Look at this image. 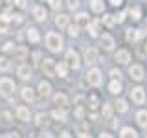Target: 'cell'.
Wrapping results in <instances>:
<instances>
[{"label": "cell", "mask_w": 147, "mask_h": 138, "mask_svg": "<svg viewBox=\"0 0 147 138\" xmlns=\"http://www.w3.org/2000/svg\"><path fill=\"white\" fill-rule=\"evenodd\" d=\"M119 138H138V135H136V131L132 127H123Z\"/></svg>", "instance_id": "21"}, {"label": "cell", "mask_w": 147, "mask_h": 138, "mask_svg": "<svg viewBox=\"0 0 147 138\" xmlns=\"http://www.w3.org/2000/svg\"><path fill=\"white\" fill-rule=\"evenodd\" d=\"M99 43H101V46H103L107 52H110V50L114 48V37H112V35H109V33H105V35H101Z\"/></svg>", "instance_id": "9"}, {"label": "cell", "mask_w": 147, "mask_h": 138, "mask_svg": "<svg viewBox=\"0 0 147 138\" xmlns=\"http://www.w3.org/2000/svg\"><path fill=\"white\" fill-rule=\"evenodd\" d=\"M55 24L59 28H66L68 26V15H57L55 17Z\"/></svg>", "instance_id": "26"}, {"label": "cell", "mask_w": 147, "mask_h": 138, "mask_svg": "<svg viewBox=\"0 0 147 138\" xmlns=\"http://www.w3.org/2000/svg\"><path fill=\"white\" fill-rule=\"evenodd\" d=\"M17 76L20 77V79H30L31 77V68L26 66V64H22V66L17 68Z\"/></svg>", "instance_id": "15"}, {"label": "cell", "mask_w": 147, "mask_h": 138, "mask_svg": "<svg viewBox=\"0 0 147 138\" xmlns=\"http://www.w3.org/2000/svg\"><path fill=\"white\" fill-rule=\"evenodd\" d=\"M90 109H96V107H98V105H99V99H98V96H92V98H90Z\"/></svg>", "instance_id": "38"}, {"label": "cell", "mask_w": 147, "mask_h": 138, "mask_svg": "<svg viewBox=\"0 0 147 138\" xmlns=\"http://www.w3.org/2000/svg\"><path fill=\"white\" fill-rule=\"evenodd\" d=\"M109 90L112 92V94H119V92H121V83H119V81H112L109 85Z\"/></svg>", "instance_id": "29"}, {"label": "cell", "mask_w": 147, "mask_h": 138, "mask_svg": "<svg viewBox=\"0 0 147 138\" xmlns=\"http://www.w3.org/2000/svg\"><path fill=\"white\" fill-rule=\"evenodd\" d=\"M136 122L140 127H147V110H138L136 112Z\"/></svg>", "instance_id": "19"}, {"label": "cell", "mask_w": 147, "mask_h": 138, "mask_svg": "<svg viewBox=\"0 0 147 138\" xmlns=\"http://www.w3.org/2000/svg\"><path fill=\"white\" fill-rule=\"evenodd\" d=\"M46 46H48L50 52H61L63 50V37L55 31H50L46 35Z\"/></svg>", "instance_id": "1"}, {"label": "cell", "mask_w": 147, "mask_h": 138, "mask_svg": "<svg viewBox=\"0 0 147 138\" xmlns=\"http://www.w3.org/2000/svg\"><path fill=\"white\" fill-rule=\"evenodd\" d=\"M13 92H15V83L9 79V77H2L0 79V94L4 98H11Z\"/></svg>", "instance_id": "2"}, {"label": "cell", "mask_w": 147, "mask_h": 138, "mask_svg": "<svg viewBox=\"0 0 147 138\" xmlns=\"http://www.w3.org/2000/svg\"><path fill=\"white\" fill-rule=\"evenodd\" d=\"M11 68V63H9V59L7 57H0V70L2 72H6Z\"/></svg>", "instance_id": "32"}, {"label": "cell", "mask_w": 147, "mask_h": 138, "mask_svg": "<svg viewBox=\"0 0 147 138\" xmlns=\"http://www.w3.org/2000/svg\"><path fill=\"white\" fill-rule=\"evenodd\" d=\"M116 109H118V112H127V109H129L127 101L125 99H118L116 101Z\"/></svg>", "instance_id": "30"}, {"label": "cell", "mask_w": 147, "mask_h": 138, "mask_svg": "<svg viewBox=\"0 0 147 138\" xmlns=\"http://www.w3.org/2000/svg\"><path fill=\"white\" fill-rule=\"evenodd\" d=\"M79 6V0H68V7L74 9V7H77Z\"/></svg>", "instance_id": "42"}, {"label": "cell", "mask_w": 147, "mask_h": 138, "mask_svg": "<svg viewBox=\"0 0 147 138\" xmlns=\"http://www.w3.org/2000/svg\"><path fill=\"white\" fill-rule=\"evenodd\" d=\"M39 138H53V135H52L50 131H42V133L39 135Z\"/></svg>", "instance_id": "43"}, {"label": "cell", "mask_w": 147, "mask_h": 138, "mask_svg": "<svg viewBox=\"0 0 147 138\" xmlns=\"http://www.w3.org/2000/svg\"><path fill=\"white\" fill-rule=\"evenodd\" d=\"M9 31V17L0 15V33H7Z\"/></svg>", "instance_id": "22"}, {"label": "cell", "mask_w": 147, "mask_h": 138, "mask_svg": "<svg viewBox=\"0 0 147 138\" xmlns=\"http://www.w3.org/2000/svg\"><path fill=\"white\" fill-rule=\"evenodd\" d=\"M2 50H4V52H11V50H13V43H11V41H7V43H4Z\"/></svg>", "instance_id": "39"}, {"label": "cell", "mask_w": 147, "mask_h": 138, "mask_svg": "<svg viewBox=\"0 0 147 138\" xmlns=\"http://www.w3.org/2000/svg\"><path fill=\"white\" fill-rule=\"evenodd\" d=\"M138 37H140V31H138V30H132V28H131V30H127V39L129 41H136Z\"/></svg>", "instance_id": "33"}, {"label": "cell", "mask_w": 147, "mask_h": 138, "mask_svg": "<svg viewBox=\"0 0 147 138\" xmlns=\"http://www.w3.org/2000/svg\"><path fill=\"white\" fill-rule=\"evenodd\" d=\"M13 57H15L17 61H24V59L28 57V50L24 48V46H17V48L13 50Z\"/></svg>", "instance_id": "14"}, {"label": "cell", "mask_w": 147, "mask_h": 138, "mask_svg": "<svg viewBox=\"0 0 147 138\" xmlns=\"http://www.w3.org/2000/svg\"><path fill=\"white\" fill-rule=\"evenodd\" d=\"M116 61L119 64H127L129 61H131V53H129L127 50H118L116 52Z\"/></svg>", "instance_id": "11"}, {"label": "cell", "mask_w": 147, "mask_h": 138, "mask_svg": "<svg viewBox=\"0 0 147 138\" xmlns=\"http://www.w3.org/2000/svg\"><path fill=\"white\" fill-rule=\"evenodd\" d=\"M7 2H9V4H15V2H17V0H7Z\"/></svg>", "instance_id": "52"}, {"label": "cell", "mask_w": 147, "mask_h": 138, "mask_svg": "<svg viewBox=\"0 0 147 138\" xmlns=\"http://www.w3.org/2000/svg\"><path fill=\"white\" fill-rule=\"evenodd\" d=\"M76 20H77V28H88V24H90V18L86 13H77Z\"/></svg>", "instance_id": "13"}, {"label": "cell", "mask_w": 147, "mask_h": 138, "mask_svg": "<svg viewBox=\"0 0 147 138\" xmlns=\"http://www.w3.org/2000/svg\"><path fill=\"white\" fill-rule=\"evenodd\" d=\"M79 138H90V135L86 133V135H79Z\"/></svg>", "instance_id": "51"}, {"label": "cell", "mask_w": 147, "mask_h": 138, "mask_svg": "<svg viewBox=\"0 0 147 138\" xmlns=\"http://www.w3.org/2000/svg\"><path fill=\"white\" fill-rule=\"evenodd\" d=\"M110 76H112L114 79H119V76H121V74H119V70H110Z\"/></svg>", "instance_id": "46"}, {"label": "cell", "mask_w": 147, "mask_h": 138, "mask_svg": "<svg viewBox=\"0 0 147 138\" xmlns=\"http://www.w3.org/2000/svg\"><path fill=\"white\" fill-rule=\"evenodd\" d=\"M110 4H112L114 7H118V6H121V4H123V0H110Z\"/></svg>", "instance_id": "47"}, {"label": "cell", "mask_w": 147, "mask_h": 138, "mask_svg": "<svg viewBox=\"0 0 147 138\" xmlns=\"http://www.w3.org/2000/svg\"><path fill=\"white\" fill-rule=\"evenodd\" d=\"M125 17H127V13L125 11H121V13H118L116 17H114V22H118V24H121L123 20H125Z\"/></svg>", "instance_id": "36"}, {"label": "cell", "mask_w": 147, "mask_h": 138, "mask_svg": "<svg viewBox=\"0 0 147 138\" xmlns=\"http://www.w3.org/2000/svg\"><path fill=\"white\" fill-rule=\"evenodd\" d=\"M145 138H147V136H145Z\"/></svg>", "instance_id": "54"}, {"label": "cell", "mask_w": 147, "mask_h": 138, "mask_svg": "<svg viewBox=\"0 0 147 138\" xmlns=\"http://www.w3.org/2000/svg\"><path fill=\"white\" fill-rule=\"evenodd\" d=\"M17 118L20 122H30V110L26 107H17Z\"/></svg>", "instance_id": "18"}, {"label": "cell", "mask_w": 147, "mask_h": 138, "mask_svg": "<svg viewBox=\"0 0 147 138\" xmlns=\"http://www.w3.org/2000/svg\"><path fill=\"white\" fill-rule=\"evenodd\" d=\"M101 116H103L105 120H110V118H112V105L105 103L103 109H101Z\"/></svg>", "instance_id": "24"}, {"label": "cell", "mask_w": 147, "mask_h": 138, "mask_svg": "<svg viewBox=\"0 0 147 138\" xmlns=\"http://www.w3.org/2000/svg\"><path fill=\"white\" fill-rule=\"evenodd\" d=\"M145 52H147V46H145Z\"/></svg>", "instance_id": "53"}, {"label": "cell", "mask_w": 147, "mask_h": 138, "mask_svg": "<svg viewBox=\"0 0 147 138\" xmlns=\"http://www.w3.org/2000/svg\"><path fill=\"white\" fill-rule=\"evenodd\" d=\"M48 2H50V6H52L53 9H59V7H61V0H48Z\"/></svg>", "instance_id": "41"}, {"label": "cell", "mask_w": 147, "mask_h": 138, "mask_svg": "<svg viewBox=\"0 0 147 138\" xmlns=\"http://www.w3.org/2000/svg\"><path fill=\"white\" fill-rule=\"evenodd\" d=\"M13 20H15L17 24H20V22L24 20V18H22V15H20V13H18V15H13Z\"/></svg>", "instance_id": "45"}, {"label": "cell", "mask_w": 147, "mask_h": 138, "mask_svg": "<svg viewBox=\"0 0 147 138\" xmlns=\"http://www.w3.org/2000/svg\"><path fill=\"white\" fill-rule=\"evenodd\" d=\"M86 81H88L92 87H99L101 83H103V76H101L99 68H90L88 74H86Z\"/></svg>", "instance_id": "3"}, {"label": "cell", "mask_w": 147, "mask_h": 138, "mask_svg": "<svg viewBox=\"0 0 147 138\" xmlns=\"http://www.w3.org/2000/svg\"><path fill=\"white\" fill-rule=\"evenodd\" d=\"M4 138H18V136L15 135V133H9V135H7V136H4Z\"/></svg>", "instance_id": "50"}, {"label": "cell", "mask_w": 147, "mask_h": 138, "mask_svg": "<svg viewBox=\"0 0 147 138\" xmlns=\"http://www.w3.org/2000/svg\"><path fill=\"white\" fill-rule=\"evenodd\" d=\"M55 64L52 59H44V63H42V72H44V76H48V77H55L57 74H55Z\"/></svg>", "instance_id": "5"}, {"label": "cell", "mask_w": 147, "mask_h": 138, "mask_svg": "<svg viewBox=\"0 0 147 138\" xmlns=\"http://www.w3.org/2000/svg\"><path fill=\"white\" fill-rule=\"evenodd\" d=\"M131 98H132V101H134V103L142 105V103L145 101V92H144V89H142V87L132 89V90H131Z\"/></svg>", "instance_id": "6"}, {"label": "cell", "mask_w": 147, "mask_h": 138, "mask_svg": "<svg viewBox=\"0 0 147 138\" xmlns=\"http://www.w3.org/2000/svg\"><path fill=\"white\" fill-rule=\"evenodd\" d=\"M15 4H17V6H18V7H20V9H24V7L28 6V0H17V2H15Z\"/></svg>", "instance_id": "44"}, {"label": "cell", "mask_w": 147, "mask_h": 138, "mask_svg": "<svg viewBox=\"0 0 147 138\" xmlns=\"http://www.w3.org/2000/svg\"><path fill=\"white\" fill-rule=\"evenodd\" d=\"M98 30H99V22H90V24H88L90 37H98Z\"/></svg>", "instance_id": "31"}, {"label": "cell", "mask_w": 147, "mask_h": 138, "mask_svg": "<svg viewBox=\"0 0 147 138\" xmlns=\"http://www.w3.org/2000/svg\"><path fill=\"white\" fill-rule=\"evenodd\" d=\"M61 138H72V136H70V133H68V131H64V133H61Z\"/></svg>", "instance_id": "48"}, {"label": "cell", "mask_w": 147, "mask_h": 138, "mask_svg": "<svg viewBox=\"0 0 147 138\" xmlns=\"http://www.w3.org/2000/svg\"><path fill=\"white\" fill-rule=\"evenodd\" d=\"M22 98H24V101H28V103H33L35 101V90L30 89V87L22 89Z\"/></svg>", "instance_id": "16"}, {"label": "cell", "mask_w": 147, "mask_h": 138, "mask_svg": "<svg viewBox=\"0 0 147 138\" xmlns=\"http://www.w3.org/2000/svg\"><path fill=\"white\" fill-rule=\"evenodd\" d=\"M90 7H92V11L101 13V11H103V0H92V2H90Z\"/></svg>", "instance_id": "27"}, {"label": "cell", "mask_w": 147, "mask_h": 138, "mask_svg": "<svg viewBox=\"0 0 147 138\" xmlns=\"http://www.w3.org/2000/svg\"><path fill=\"white\" fill-rule=\"evenodd\" d=\"M35 123H37V125H48V123H50V118H48V114H42V112H39V114H37V120H35Z\"/></svg>", "instance_id": "25"}, {"label": "cell", "mask_w": 147, "mask_h": 138, "mask_svg": "<svg viewBox=\"0 0 147 138\" xmlns=\"http://www.w3.org/2000/svg\"><path fill=\"white\" fill-rule=\"evenodd\" d=\"M33 17H35V20L44 22V20H46V9H44V7H40V6L33 7Z\"/></svg>", "instance_id": "17"}, {"label": "cell", "mask_w": 147, "mask_h": 138, "mask_svg": "<svg viewBox=\"0 0 147 138\" xmlns=\"http://www.w3.org/2000/svg\"><path fill=\"white\" fill-rule=\"evenodd\" d=\"M55 74H57L59 77H64L68 74V64L66 63H59L57 66H55Z\"/></svg>", "instance_id": "23"}, {"label": "cell", "mask_w": 147, "mask_h": 138, "mask_svg": "<svg viewBox=\"0 0 147 138\" xmlns=\"http://www.w3.org/2000/svg\"><path fill=\"white\" fill-rule=\"evenodd\" d=\"M53 101H55V105H57V109L61 107V109H64L68 105V96L66 94H63V92H59V94H55L53 96Z\"/></svg>", "instance_id": "10"}, {"label": "cell", "mask_w": 147, "mask_h": 138, "mask_svg": "<svg viewBox=\"0 0 147 138\" xmlns=\"http://www.w3.org/2000/svg\"><path fill=\"white\" fill-rule=\"evenodd\" d=\"M66 64L70 68H79V55H77V52H74V50H68L66 52Z\"/></svg>", "instance_id": "4"}, {"label": "cell", "mask_w": 147, "mask_h": 138, "mask_svg": "<svg viewBox=\"0 0 147 138\" xmlns=\"http://www.w3.org/2000/svg\"><path fill=\"white\" fill-rule=\"evenodd\" d=\"M28 39L31 41V43H39V39H40V35H39V30H37V28H28Z\"/></svg>", "instance_id": "20"}, {"label": "cell", "mask_w": 147, "mask_h": 138, "mask_svg": "<svg viewBox=\"0 0 147 138\" xmlns=\"http://www.w3.org/2000/svg\"><path fill=\"white\" fill-rule=\"evenodd\" d=\"M39 94L42 96V98H48V96L52 94V85H50L48 81H40L39 83Z\"/></svg>", "instance_id": "12"}, {"label": "cell", "mask_w": 147, "mask_h": 138, "mask_svg": "<svg viewBox=\"0 0 147 138\" xmlns=\"http://www.w3.org/2000/svg\"><path fill=\"white\" fill-rule=\"evenodd\" d=\"M68 33H70L72 37H77V33H79V28H77V26H68Z\"/></svg>", "instance_id": "37"}, {"label": "cell", "mask_w": 147, "mask_h": 138, "mask_svg": "<svg viewBox=\"0 0 147 138\" xmlns=\"http://www.w3.org/2000/svg\"><path fill=\"white\" fill-rule=\"evenodd\" d=\"M129 76L136 81H142L144 79V68H142L140 64H132V66L129 68Z\"/></svg>", "instance_id": "8"}, {"label": "cell", "mask_w": 147, "mask_h": 138, "mask_svg": "<svg viewBox=\"0 0 147 138\" xmlns=\"http://www.w3.org/2000/svg\"><path fill=\"white\" fill-rule=\"evenodd\" d=\"M99 138H112V135H109V133H101Z\"/></svg>", "instance_id": "49"}, {"label": "cell", "mask_w": 147, "mask_h": 138, "mask_svg": "<svg viewBox=\"0 0 147 138\" xmlns=\"http://www.w3.org/2000/svg\"><path fill=\"white\" fill-rule=\"evenodd\" d=\"M101 22H103L105 26H109V28H110V26L114 24V17H112V15H103V20H101Z\"/></svg>", "instance_id": "35"}, {"label": "cell", "mask_w": 147, "mask_h": 138, "mask_svg": "<svg viewBox=\"0 0 147 138\" xmlns=\"http://www.w3.org/2000/svg\"><path fill=\"white\" fill-rule=\"evenodd\" d=\"M129 15H131L132 20H140V18H142V11L138 7H134V9H131V11H129Z\"/></svg>", "instance_id": "34"}, {"label": "cell", "mask_w": 147, "mask_h": 138, "mask_svg": "<svg viewBox=\"0 0 147 138\" xmlns=\"http://www.w3.org/2000/svg\"><path fill=\"white\" fill-rule=\"evenodd\" d=\"M52 116L55 120H59V122H64V118H66V112H64V109H55L52 112Z\"/></svg>", "instance_id": "28"}, {"label": "cell", "mask_w": 147, "mask_h": 138, "mask_svg": "<svg viewBox=\"0 0 147 138\" xmlns=\"http://www.w3.org/2000/svg\"><path fill=\"white\" fill-rule=\"evenodd\" d=\"M85 61H86V64H94V63H98V61H99V53H98V50H96V48H86V50H85Z\"/></svg>", "instance_id": "7"}, {"label": "cell", "mask_w": 147, "mask_h": 138, "mask_svg": "<svg viewBox=\"0 0 147 138\" xmlns=\"http://www.w3.org/2000/svg\"><path fill=\"white\" fill-rule=\"evenodd\" d=\"M83 116H85V109H76V118L77 120H83Z\"/></svg>", "instance_id": "40"}]
</instances>
